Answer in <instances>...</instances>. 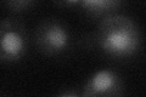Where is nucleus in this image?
<instances>
[{"label": "nucleus", "mask_w": 146, "mask_h": 97, "mask_svg": "<svg viewBox=\"0 0 146 97\" xmlns=\"http://www.w3.org/2000/svg\"><path fill=\"white\" fill-rule=\"evenodd\" d=\"M56 97H82V96H80V92H78L74 89H66V90H62L61 92H58Z\"/></svg>", "instance_id": "7"}, {"label": "nucleus", "mask_w": 146, "mask_h": 97, "mask_svg": "<svg viewBox=\"0 0 146 97\" xmlns=\"http://www.w3.org/2000/svg\"><path fill=\"white\" fill-rule=\"evenodd\" d=\"M4 5L11 12L22 13L32 10L36 5V3L34 0H7L4 3Z\"/></svg>", "instance_id": "6"}, {"label": "nucleus", "mask_w": 146, "mask_h": 97, "mask_svg": "<svg viewBox=\"0 0 146 97\" xmlns=\"http://www.w3.org/2000/svg\"><path fill=\"white\" fill-rule=\"evenodd\" d=\"M124 5V3L121 0H77V7H79L82 11L88 17L94 20L102 18L118 13V10Z\"/></svg>", "instance_id": "5"}, {"label": "nucleus", "mask_w": 146, "mask_h": 97, "mask_svg": "<svg viewBox=\"0 0 146 97\" xmlns=\"http://www.w3.org/2000/svg\"><path fill=\"white\" fill-rule=\"evenodd\" d=\"M143 34L133 18L115 13L99 22L94 33L84 38V48H99L100 51L112 58H129L140 51Z\"/></svg>", "instance_id": "1"}, {"label": "nucleus", "mask_w": 146, "mask_h": 97, "mask_svg": "<svg viewBox=\"0 0 146 97\" xmlns=\"http://www.w3.org/2000/svg\"><path fill=\"white\" fill-rule=\"evenodd\" d=\"M36 49L45 56L58 57L72 46V33L68 26L58 18H45L34 30Z\"/></svg>", "instance_id": "2"}, {"label": "nucleus", "mask_w": 146, "mask_h": 97, "mask_svg": "<svg viewBox=\"0 0 146 97\" xmlns=\"http://www.w3.org/2000/svg\"><path fill=\"white\" fill-rule=\"evenodd\" d=\"M28 33L18 18L6 17L0 21V62L21 61L28 51Z\"/></svg>", "instance_id": "3"}, {"label": "nucleus", "mask_w": 146, "mask_h": 97, "mask_svg": "<svg viewBox=\"0 0 146 97\" xmlns=\"http://www.w3.org/2000/svg\"><path fill=\"white\" fill-rule=\"evenodd\" d=\"M123 79L113 69H99L84 82L80 91L82 97H123Z\"/></svg>", "instance_id": "4"}]
</instances>
